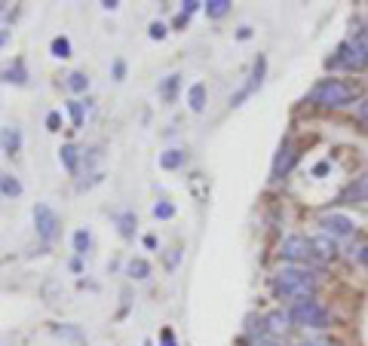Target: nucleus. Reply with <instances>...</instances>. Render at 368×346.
I'll return each mask as SVG.
<instances>
[{
	"label": "nucleus",
	"instance_id": "4be33fe9",
	"mask_svg": "<svg viewBox=\"0 0 368 346\" xmlns=\"http://www.w3.org/2000/svg\"><path fill=\"white\" fill-rule=\"evenodd\" d=\"M68 114H71L74 129H83V120H86V105H83V101H68Z\"/></svg>",
	"mask_w": 368,
	"mask_h": 346
},
{
	"label": "nucleus",
	"instance_id": "aec40b11",
	"mask_svg": "<svg viewBox=\"0 0 368 346\" xmlns=\"http://www.w3.org/2000/svg\"><path fill=\"white\" fill-rule=\"evenodd\" d=\"M117 224H120V236L123 239H132L135 236V214L132 212H123V214H117Z\"/></svg>",
	"mask_w": 368,
	"mask_h": 346
},
{
	"label": "nucleus",
	"instance_id": "ddd939ff",
	"mask_svg": "<svg viewBox=\"0 0 368 346\" xmlns=\"http://www.w3.org/2000/svg\"><path fill=\"white\" fill-rule=\"evenodd\" d=\"M59 160H62V166L68 169L71 175L80 169V151L74 144H62V151H59Z\"/></svg>",
	"mask_w": 368,
	"mask_h": 346
},
{
	"label": "nucleus",
	"instance_id": "bb28decb",
	"mask_svg": "<svg viewBox=\"0 0 368 346\" xmlns=\"http://www.w3.org/2000/svg\"><path fill=\"white\" fill-rule=\"evenodd\" d=\"M154 218H160V221L175 218V205H172V202H156V205H154Z\"/></svg>",
	"mask_w": 368,
	"mask_h": 346
},
{
	"label": "nucleus",
	"instance_id": "7ed1b4c3",
	"mask_svg": "<svg viewBox=\"0 0 368 346\" xmlns=\"http://www.w3.org/2000/svg\"><path fill=\"white\" fill-rule=\"evenodd\" d=\"M326 68H340V71H365L368 68V50L359 43V37L353 34L350 40H344L335 52L326 59Z\"/></svg>",
	"mask_w": 368,
	"mask_h": 346
},
{
	"label": "nucleus",
	"instance_id": "5701e85b",
	"mask_svg": "<svg viewBox=\"0 0 368 346\" xmlns=\"http://www.w3.org/2000/svg\"><path fill=\"white\" fill-rule=\"evenodd\" d=\"M89 230H77V233H74V255H77V258H83V255H86V251H89Z\"/></svg>",
	"mask_w": 368,
	"mask_h": 346
},
{
	"label": "nucleus",
	"instance_id": "f3484780",
	"mask_svg": "<svg viewBox=\"0 0 368 346\" xmlns=\"http://www.w3.org/2000/svg\"><path fill=\"white\" fill-rule=\"evenodd\" d=\"M0 193L9 196V200H16V196H22V181H18L16 175H4V172H0Z\"/></svg>",
	"mask_w": 368,
	"mask_h": 346
},
{
	"label": "nucleus",
	"instance_id": "393cba45",
	"mask_svg": "<svg viewBox=\"0 0 368 346\" xmlns=\"http://www.w3.org/2000/svg\"><path fill=\"white\" fill-rule=\"evenodd\" d=\"M68 89L71 92H86L89 89V77L83 71H74L71 77H68Z\"/></svg>",
	"mask_w": 368,
	"mask_h": 346
},
{
	"label": "nucleus",
	"instance_id": "2eb2a0df",
	"mask_svg": "<svg viewBox=\"0 0 368 346\" xmlns=\"http://www.w3.org/2000/svg\"><path fill=\"white\" fill-rule=\"evenodd\" d=\"M184 151H178V147H172V151H166V154H160V169H166V172H175V169H181L184 166Z\"/></svg>",
	"mask_w": 368,
	"mask_h": 346
},
{
	"label": "nucleus",
	"instance_id": "c756f323",
	"mask_svg": "<svg viewBox=\"0 0 368 346\" xmlns=\"http://www.w3.org/2000/svg\"><path fill=\"white\" fill-rule=\"evenodd\" d=\"M202 4H200V0H188V4H181V16H193V13H197V9H200Z\"/></svg>",
	"mask_w": 368,
	"mask_h": 346
},
{
	"label": "nucleus",
	"instance_id": "cd10ccee",
	"mask_svg": "<svg viewBox=\"0 0 368 346\" xmlns=\"http://www.w3.org/2000/svg\"><path fill=\"white\" fill-rule=\"evenodd\" d=\"M46 129H50V132H59L62 129V114L59 110H50V114H46Z\"/></svg>",
	"mask_w": 368,
	"mask_h": 346
},
{
	"label": "nucleus",
	"instance_id": "0eeeda50",
	"mask_svg": "<svg viewBox=\"0 0 368 346\" xmlns=\"http://www.w3.org/2000/svg\"><path fill=\"white\" fill-rule=\"evenodd\" d=\"M319 227L326 230V236L331 239H340V236H350V233L356 230V224L347 218V214H326V218L319 221Z\"/></svg>",
	"mask_w": 368,
	"mask_h": 346
},
{
	"label": "nucleus",
	"instance_id": "b1692460",
	"mask_svg": "<svg viewBox=\"0 0 368 346\" xmlns=\"http://www.w3.org/2000/svg\"><path fill=\"white\" fill-rule=\"evenodd\" d=\"M202 6H206V13L212 18H221L230 13V0H209V4H202Z\"/></svg>",
	"mask_w": 368,
	"mask_h": 346
},
{
	"label": "nucleus",
	"instance_id": "c85d7f7f",
	"mask_svg": "<svg viewBox=\"0 0 368 346\" xmlns=\"http://www.w3.org/2000/svg\"><path fill=\"white\" fill-rule=\"evenodd\" d=\"M147 34H151V40H163V37L169 34V31H166L163 22H151V31H147Z\"/></svg>",
	"mask_w": 368,
	"mask_h": 346
},
{
	"label": "nucleus",
	"instance_id": "7c9ffc66",
	"mask_svg": "<svg viewBox=\"0 0 368 346\" xmlns=\"http://www.w3.org/2000/svg\"><path fill=\"white\" fill-rule=\"evenodd\" d=\"M52 331H55V334H62V338H71V340H77V343H83V338H80V334L74 331V328H59V325H55Z\"/></svg>",
	"mask_w": 368,
	"mask_h": 346
},
{
	"label": "nucleus",
	"instance_id": "72a5a7b5",
	"mask_svg": "<svg viewBox=\"0 0 368 346\" xmlns=\"http://www.w3.org/2000/svg\"><path fill=\"white\" fill-rule=\"evenodd\" d=\"M359 120H362V123L368 126V101H362V105H359Z\"/></svg>",
	"mask_w": 368,
	"mask_h": 346
},
{
	"label": "nucleus",
	"instance_id": "6e6552de",
	"mask_svg": "<svg viewBox=\"0 0 368 346\" xmlns=\"http://www.w3.org/2000/svg\"><path fill=\"white\" fill-rule=\"evenodd\" d=\"M294 156H298V154H294V147H292V138H285L282 147H280V154H276V160H273V181H280L282 175H289Z\"/></svg>",
	"mask_w": 368,
	"mask_h": 346
},
{
	"label": "nucleus",
	"instance_id": "a878e982",
	"mask_svg": "<svg viewBox=\"0 0 368 346\" xmlns=\"http://www.w3.org/2000/svg\"><path fill=\"white\" fill-rule=\"evenodd\" d=\"M178 83H181V77H178V74H172V77H166V80H163V86H160V96H163L166 101H172V98H175V89H178Z\"/></svg>",
	"mask_w": 368,
	"mask_h": 346
},
{
	"label": "nucleus",
	"instance_id": "39448f33",
	"mask_svg": "<svg viewBox=\"0 0 368 346\" xmlns=\"http://www.w3.org/2000/svg\"><path fill=\"white\" fill-rule=\"evenodd\" d=\"M280 258L289 260V264H310V260L316 258V251H313V239H307V236H289L280 246Z\"/></svg>",
	"mask_w": 368,
	"mask_h": 346
},
{
	"label": "nucleus",
	"instance_id": "473e14b6",
	"mask_svg": "<svg viewBox=\"0 0 368 346\" xmlns=\"http://www.w3.org/2000/svg\"><path fill=\"white\" fill-rule=\"evenodd\" d=\"M160 346H175V338H172V331H169V328H163V331H160Z\"/></svg>",
	"mask_w": 368,
	"mask_h": 346
},
{
	"label": "nucleus",
	"instance_id": "c9c22d12",
	"mask_svg": "<svg viewBox=\"0 0 368 346\" xmlns=\"http://www.w3.org/2000/svg\"><path fill=\"white\" fill-rule=\"evenodd\" d=\"M101 6H105V9H117V6H120V0H105Z\"/></svg>",
	"mask_w": 368,
	"mask_h": 346
},
{
	"label": "nucleus",
	"instance_id": "6ab92c4d",
	"mask_svg": "<svg viewBox=\"0 0 368 346\" xmlns=\"http://www.w3.org/2000/svg\"><path fill=\"white\" fill-rule=\"evenodd\" d=\"M4 77H6L9 83H18V86H25V83H28V71H25V62H22V59H16V62L9 64L6 71H4Z\"/></svg>",
	"mask_w": 368,
	"mask_h": 346
},
{
	"label": "nucleus",
	"instance_id": "f03ea898",
	"mask_svg": "<svg viewBox=\"0 0 368 346\" xmlns=\"http://www.w3.org/2000/svg\"><path fill=\"white\" fill-rule=\"evenodd\" d=\"M353 98H356V86H350L344 80H319L307 96V101L316 108H347Z\"/></svg>",
	"mask_w": 368,
	"mask_h": 346
},
{
	"label": "nucleus",
	"instance_id": "423d86ee",
	"mask_svg": "<svg viewBox=\"0 0 368 346\" xmlns=\"http://www.w3.org/2000/svg\"><path fill=\"white\" fill-rule=\"evenodd\" d=\"M34 227H37V236H40L43 242H55L62 221H59V214L52 212V205H46V202L34 205Z\"/></svg>",
	"mask_w": 368,
	"mask_h": 346
},
{
	"label": "nucleus",
	"instance_id": "4c0bfd02",
	"mask_svg": "<svg viewBox=\"0 0 368 346\" xmlns=\"http://www.w3.org/2000/svg\"><path fill=\"white\" fill-rule=\"evenodd\" d=\"M255 346H280V343H273V340H264V338H261V340H258Z\"/></svg>",
	"mask_w": 368,
	"mask_h": 346
},
{
	"label": "nucleus",
	"instance_id": "dca6fc26",
	"mask_svg": "<svg viewBox=\"0 0 368 346\" xmlns=\"http://www.w3.org/2000/svg\"><path fill=\"white\" fill-rule=\"evenodd\" d=\"M126 276H129V279H138V282H142V279L151 276V264H147L144 258H129V264H126Z\"/></svg>",
	"mask_w": 368,
	"mask_h": 346
},
{
	"label": "nucleus",
	"instance_id": "2f4dec72",
	"mask_svg": "<svg viewBox=\"0 0 368 346\" xmlns=\"http://www.w3.org/2000/svg\"><path fill=\"white\" fill-rule=\"evenodd\" d=\"M114 80H126V62L123 59L114 62Z\"/></svg>",
	"mask_w": 368,
	"mask_h": 346
},
{
	"label": "nucleus",
	"instance_id": "58836bf2",
	"mask_svg": "<svg viewBox=\"0 0 368 346\" xmlns=\"http://www.w3.org/2000/svg\"><path fill=\"white\" fill-rule=\"evenodd\" d=\"M301 346H331V343H322V340H310V343H301Z\"/></svg>",
	"mask_w": 368,
	"mask_h": 346
},
{
	"label": "nucleus",
	"instance_id": "1a4fd4ad",
	"mask_svg": "<svg viewBox=\"0 0 368 346\" xmlns=\"http://www.w3.org/2000/svg\"><path fill=\"white\" fill-rule=\"evenodd\" d=\"M368 200V172H362L356 181H350L340 193V202H365Z\"/></svg>",
	"mask_w": 368,
	"mask_h": 346
},
{
	"label": "nucleus",
	"instance_id": "e433bc0d",
	"mask_svg": "<svg viewBox=\"0 0 368 346\" xmlns=\"http://www.w3.org/2000/svg\"><path fill=\"white\" fill-rule=\"evenodd\" d=\"M359 260H362V264H365V267H368V246H365V248H362V251H359Z\"/></svg>",
	"mask_w": 368,
	"mask_h": 346
},
{
	"label": "nucleus",
	"instance_id": "f704fd0d",
	"mask_svg": "<svg viewBox=\"0 0 368 346\" xmlns=\"http://www.w3.org/2000/svg\"><path fill=\"white\" fill-rule=\"evenodd\" d=\"M326 172H328V163H319L316 169H313V175H326Z\"/></svg>",
	"mask_w": 368,
	"mask_h": 346
},
{
	"label": "nucleus",
	"instance_id": "9b49d317",
	"mask_svg": "<svg viewBox=\"0 0 368 346\" xmlns=\"http://www.w3.org/2000/svg\"><path fill=\"white\" fill-rule=\"evenodd\" d=\"M264 68H267V59H264V55H258V59H255V71H252V83H248V86H246L243 92H239V96H236L234 101H230V105H239V101H243L255 86H261V80H264Z\"/></svg>",
	"mask_w": 368,
	"mask_h": 346
},
{
	"label": "nucleus",
	"instance_id": "f257e3e1",
	"mask_svg": "<svg viewBox=\"0 0 368 346\" xmlns=\"http://www.w3.org/2000/svg\"><path fill=\"white\" fill-rule=\"evenodd\" d=\"M273 292L285 297V301H307L316 292V279L307 270H298V267H289V270H280V273L273 276Z\"/></svg>",
	"mask_w": 368,
	"mask_h": 346
},
{
	"label": "nucleus",
	"instance_id": "ea45409f",
	"mask_svg": "<svg viewBox=\"0 0 368 346\" xmlns=\"http://www.w3.org/2000/svg\"><path fill=\"white\" fill-rule=\"evenodd\" d=\"M6 37H9L6 31H0V46H4V43H6Z\"/></svg>",
	"mask_w": 368,
	"mask_h": 346
},
{
	"label": "nucleus",
	"instance_id": "412c9836",
	"mask_svg": "<svg viewBox=\"0 0 368 346\" xmlns=\"http://www.w3.org/2000/svg\"><path fill=\"white\" fill-rule=\"evenodd\" d=\"M50 52L55 55V59H71V40L68 37H52Z\"/></svg>",
	"mask_w": 368,
	"mask_h": 346
},
{
	"label": "nucleus",
	"instance_id": "9d476101",
	"mask_svg": "<svg viewBox=\"0 0 368 346\" xmlns=\"http://www.w3.org/2000/svg\"><path fill=\"white\" fill-rule=\"evenodd\" d=\"M0 151H4L6 156H16L18 151H22V132H18L16 126L0 129Z\"/></svg>",
	"mask_w": 368,
	"mask_h": 346
},
{
	"label": "nucleus",
	"instance_id": "20e7f679",
	"mask_svg": "<svg viewBox=\"0 0 368 346\" xmlns=\"http://www.w3.org/2000/svg\"><path fill=\"white\" fill-rule=\"evenodd\" d=\"M289 319L294 325H304V328H328L331 316H328V310L322 304H316L313 297H307V301H298V304L292 306Z\"/></svg>",
	"mask_w": 368,
	"mask_h": 346
},
{
	"label": "nucleus",
	"instance_id": "f8f14e48",
	"mask_svg": "<svg viewBox=\"0 0 368 346\" xmlns=\"http://www.w3.org/2000/svg\"><path fill=\"white\" fill-rule=\"evenodd\" d=\"M289 322H292L289 313H282V310L264 316V328H267V334H282L285 328H289Z\"/></svg>",
	"mask_w": 368,
	"mask_h": 346
},
{
	"label": "nucleus",
	"instance_id": "a19ab883",
	"mask_svg": "<svg viewBox=\"0 0 368 346\" xmlns=\"http://www.w3.org/2000/svg\"><path fill=\"white\" fill-rule=\"evenodd\" d=\"M365 34H368V22H365Z\"/></svg>",
	"mask_w": 368,
	"mask_h": 346
},
{
	"label": "nucleus",
	"instance_id": "a211bd4d",
	"mask_svg": "<svg viewBox=\"0 0 368 346\" xmlns=\"http://www.w3.org/2000/svg\"><path fill=\"white\" fill-rule=\"evenodd\" d=\"M188 105H190V110H197V114L206 108V86H202V83H193L188 89Z\"/></svg>",
	"mask_w": 368,
	"mask_h": 346
},
{
	"label": "nucleus",
	"instance_id": "4468645a",
	"mask_svg": "<svg viewBox=\"0 0 368 346\" xmlns=\"http://www.w3.org/2000/svg\"><path fill=\"white\" fill-rule=\"evenodd\" d=\"M313 251H316V258H322V260H331V258H335V251H338V246H335V239L322 233V236L313 239Z\"/></svg>",
	"mask_w": 368,
	"mask_h": 346
}]
</instances>
